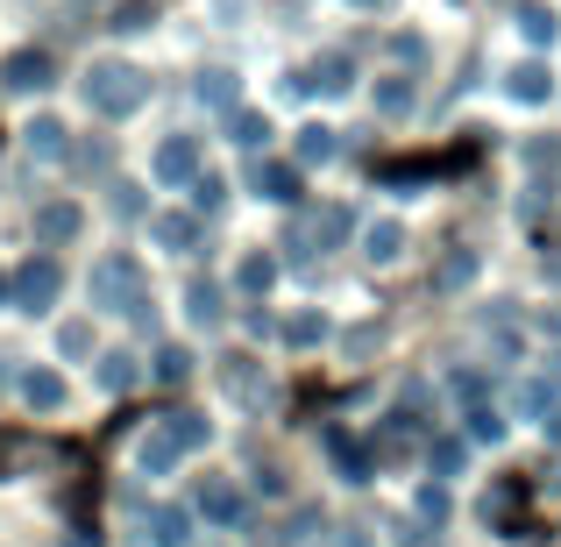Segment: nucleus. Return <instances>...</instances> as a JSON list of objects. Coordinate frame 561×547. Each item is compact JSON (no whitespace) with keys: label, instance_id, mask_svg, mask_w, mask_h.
<instances>
[{"label":"nucleus","instance_id":"nucleus-1","mask_svg":"<svg viewBox=\"0 0 561 547\" xmlns=\"http://www.w3.org/2000/svg\"><path fill=\"white\" fill-rule=\"evenodd\" d=\"M85 93H93L100 107H136V100H142V71L136 65H100Z\"/></svg>","mask_w":561,"mask_h":547},{"label":"nucleus","instance_id":"nucleus-2","mask_svg":"<svg viewBox=\"0 0 561 547\" xmlns=\"http://www.w3.org/2000/svg\"><path fill=\"white\" fill-rule=\"evenodd\" d=\"M0 79H8V86H22V93H28V86H43V79H50V57H43V50H14Z\"/></svg>","mask_w":561,"mask_h":547},{"label":"nucleus","instance_id":"nucleus-3","mask_svg":"<svg viewBox=\"0 0 561 547\" xmlns=\"http://www.w3.org/2000/svg\"><path fill=\"white\" fill-rule=\"evenodd\" d=\"M14 292H22L28 306H43V299L57 292V271H50V263H28V271H22V285H14Z\"/></svg>","mask_w":561,"mask_h":547},{"label":"nucleus","instance_id":"nucleus-4","mask_svg":"<svg viewBox=\"0 0 561 547\" xmlns=\"http://www.w3.org/2000/svg\"><path fill=\"white\" fill-rule=\"evenodd\" d=\"M192 164H199V150H192V143H164V157H157V171H164V179H192Z\"/></svg>","mask_w":561,"mask_h":547},{"label":"nucleus","instance_id":"nucleus-5","mask_svg":"<svg viewBox=\"0 0 561 547\" xmlns=\"http://www.w3.org/2000/svg\"><path fill=\"white\" fill-rule=\"evenodd\" d=\"M512 93H519V100H548V71H540V65L512 71Z\"/></svg>","mask_w":561,"mask_h":547},{"label":"nucleus","instance_id":"nucleus-6","mask_svg":"<svg viewBox=\"0 0 561 547\" xmlns=\"http://www.w3.org/2000/svg\"><path fill=\"white\" fill-rule=\"evenodd\" d=\"M370 257H377V263L398 257V228H391V220H383V228H370Z\"/></svg>","mask_w":561,"mask_h":547},{"label":"nucleus","instance_id":"nucleus-7","mask_svg":"<svg viewBox=\"0 0 561 547\" xmlns=\"http://www.w3.org/2000/svg\"><path fill=\"white\" fill-rule=\"evenodd\" d=\"M526 36L548 43V36H554V14H548V8H526Z\"/></svg>","mask_w":561,"mask_h":547},{"label":"nucleus","instance_id":"nucleus-8","mask_svg":"<svg viewBox=\"0 0 561 547\" xmlns=\"http://www.w3.org/2000/svg\"><path fill=\"white\" fill-rule=\"evenodd\" d=\"M28 398H36V406H57V398H65V384H57V377H28Z\"/></svg>","mask_w":561,"mask_h":547},{"label":"nucleus","instance_id":"nucleus-9","mask_svg":"<svg viewBox=\"0 0 561 547\" xmlns=\"http://www.w3.org/2000/svg\"><path fill=\"white\" fill-rule=\"evenodd\" d=\"M206 512H220V520H234V512H242V498H234V491H220V483H214V491H206Z\"/></svg>","mask_w":561,"mask_h":547},{"label":"nucleus","instance_id":"nucleus-10","mask_svg":"<svg viewBox=\"0 0 561 547\" xmlns=\"http://www.w3.org/2000/svg\"><path fill=\"white\" fill-rule=\"evenodd\" d=\"M157 235H164L171 249H185V242H192V220H157Z\"/></svg>","mask_w":561,"mask_h":547},{"label":"nucleus","instance_id":"nucleus-11","mask_svg":"<svg viewBox=\"0 0 561 547\" xmlns=\"http://www.w3.org/2000/svg\"><path fill=\"white\" fill-rule=\"evenodd\" d=\"M554 434H561V420H554Z\"/></svg>","mask_w":561,"mask_h":547}]
</instances>
